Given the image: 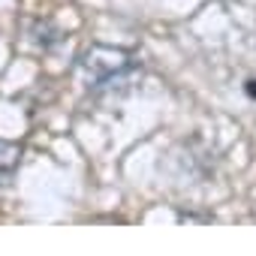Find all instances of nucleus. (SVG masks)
I'll list each match as a JSON object with an SVG mask.
<instances>
[{"mask_svg": "<svg viewBox=\"0 0 256 256\" xmlns=\"http://www.w3.org/2000/svg\"><path fill=\"white\" fill-rule=\"evenodd\" d=\"M82 70L88 76L90 90H114V88H124L136 76V60H133V54H126L120 48L94 46V48H88Z\"/></svg>", "mask_w": 256, "mask_h": 256, "instance_id": "1", "label": "nucleus"}, {"mask_svg": "<svg viewBox=\"0 0 256 256\" xmlns=\"http://www.w3.org/2000/svg\"><path fill=\"white\" fill-rule=\"evenodd\" d=\"M18 160H22V148L0 139V178L12 175V169L18 166Z\"/></svg>", "mask_w": 256, "mask_h": 256, "instance_id": "2", "label": "nucleus"}]
</instances>
